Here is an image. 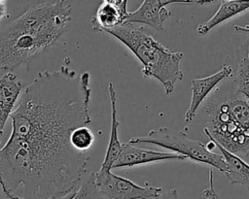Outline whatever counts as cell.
Listing matches in <instances>:
<instances>
[{"instance_id":"cell-10","label":"cell","mask_w":249,"mask_h":199,"mask_svg":"<svg viewBox=\"0 0 249 199\" xmlns=\"http://www.w3.org/2000/svg\"><path fill=\"white\" fill-rule=\"evenodd\" d=\"M232 67L229 64L224 65L218 72L214 73L213 75L199 78V79H193L191 83V102L190 105L185 113V122H190L195 117L196 111L203 100L207 97L212 89L224 79L231 78L232 76Z\"/></svg>"},{"instance_id":"cell-19","label":"cell","mask_w":249,"mask_h":199,"mask_svg":"<svg viewBox=\"0 0 249 199\" xmlns=\"http://www.w3.org/2000/svg\"><path fill=\"white\" fill-rule=\"evenodd\" d=\"M149 199H179L178 198V191L176 188H171L165 191H161L158 196L149 198Z\"/></svg>"},{"instance_id":"cell-17","label":"cell","mask_w":249,"mask_h":199,"mask_svg":"<svg viewBox=\"0 0 249 199\" xmlns=\"http://www.w3.org/2000/svg\"><path fill=\"white\" fill-rule=\"evenodd\" d=\"M73 199H105L96 186L94 172L81 182Z\"/></svg>"},{"instance_id":"cell-9","label":"cell","mask_w":249,"mask_h":199,"mask_svg":"<svg viewBox=\"0 0 249 199\" xmlns=\"http://www.w3.org/2000/svg\"><path fill=\"white\" fill-rule=\"evenodd\" d=\"M126 0H104L90 18L92 29L105 33L125 24L128 16Z\"/></svg>"},{"instance_id":"cell-13","label":"cell","mask_w":249,"mask_h":199,"mask_svg":"<svg viewBox=\"0 0 249 199\" xmlns=\"http://www.w3.org/2000/svg\"><path fill=\"white\" fill-rule=\"evenodd\" d=\"M108 93H109V100L111 106V129H110V136L108 141V146L106 149L104 160L101 164L100 169L104 170H112V166L114 165L115 161L117 160L121 149L122 143L119 140L118 135V128L120 126V122L117 118V96L114 85L112 83H108Z\"/></svg>"},{"instance_id":"cell-14","label":"cell","mask_w":249,"mask_h":199,"mask_svg":"<svg viewBox=\"0 0 249 199\" xmlns=\"http://www.w3.org/2000/svg\"><path fill=\"white\" fill-rule=\"evenodd\" d=\"M247 10H249V1L223 0L217 12L206 22L200 24L196 28V32L198 35L204 36L218 24Z\"/></svg>"},{"instance_id":"cell-5","label":"cell","mask_w":249,"mask_h":199,"mask_svg":"<svg viewBox=\"0 0 249 199\" xmlns=\"http://www.w3.org/2000/svg\"><path fill=\"white\" fill-rule=\"evenodd\" d=\"M128 143L136 144H152L167 149L173 150L175 153L190 158L196 162L210 165L222 173H226L227 165L222 154L211 151L204 144L191 140L181 131H176L167 127H160L149 131L145 136L131 138Z\"/></svg>"},{"instance_id":"cell-7","label":"cell","mask_w":249,"mask_h":199,"mask_svg":"<svg viewBox=\"0 0 249 199\" xmlns=\"http://www.w3.org/2000/svg\"><path fill=\"white\" fill-rule=\"evenodd\" d=\"M213 1L210 0H144L137 10L128 12L124 25L139 23L148 25L156 30H162L164 21L170 17L171 13L166 6L172 4H206Z\"/></svg>"},{"instance_id":"cell-16","label":"cell","mask_w":249,"mask_h":199,"mask_svg":"<svg viewBox=\"0 0 249 199\" xmlns=\"http://www.w3.org/2000/svg\"><path fill=\"white\" fill-rule=\"evenodd\" d=\"M94 134L88 126H80L70 134V143L75 150L87 153L94 144Z\"/></svg>"},{"instance_id":"cell-1","label":"cell","mask_w":249,"mask_h":199,"mask_svg":"<svg viewBox=\"0 0 249 199\" xmlns=\"http://www.w3.org/2000/svg\"><path fill=\"white\" fill-rule=\"evenodd\" d=\"M90 75L63 64L42 71L26 86L0 149V189L9 199H56L77 189L89 156L70 143L71 132L91 122Z\"/></svg>"},{"instance_id":"cell-11","label":"cell","mask_w":249,"mask_h":199,"mask_svg":"<svg viewBox=\"0 0 249 199\" xmlns=\"http://www.w3.org/2000/svg\"><path fill=\"white\" fill-rule=\"evenodd\" d=\"M23 90L22 81L14 73L6 72L0 77V135L8 118L14 112Z\"/></svg>"},{"instance_id":"cell-21","label":"cell","mask_w":249,"mask_h":199,"mask_svg":"<svg viewBox=\"0 0 249 199\" xmlns=\"http://www.w3.org/2000/svg\"><path fill=\"white\" fill-rule=\"evenodd\" d=\"M234 30L240 33H247L249 34V25H234Z\"/></svg>"},{"instance_id":"cell-4","label":"cell","mask_w":249,"mask_h":199,"mask_svg":"<svg viewBox=\"0 0 249 199\" xmlns=\"http://www.w3.org/2000/svg\"><path fill=\"white\" fill-rule=\"evenodd\" d=\"M204 109L212 138L231 153L249 156V104L231 95L210 100Z\"/></svg>"},{"instance_id":"cell-6","label":"cell","mask_w":249,"mask_h":199,"mask_svg":"<svg viewBox=\"0 0 249 199\" xmlns=\"http://www.w3.org/2000/svg\"><path fill=\"white\" fill-rule=\"evenodd\" d=\"M95 173V183L105 199H149L158 196L162 188L142 186L111 173L110 170L99 169Z\"/></svg>"},{"instance_id":"cell-18","label":"cell","mask_w":249,"mask_h":199,"mask_svg":"<svg viewBox=\"0 0 249 199\" xmlns=\"http://www.w3.org/2000/svg\"><path fill=\"white\" fill-rule=\"evenodd\" d=\"M201 197L202 199H219L214 188V176L212 169L209 170V186L202 191Z\"/></svg>"},{"instance_id":"cell-15","label":"cell","mask_w":249,"mask_h":199,"mask_svg":"<svg viewBox=\"0 0 249 199\" xmlns=\"http://www.w3.org/2000/svg\"><path fill=\"white\" fill-rule=\"evenodd\" d=\"M234 83L236 93L242 94L249 101V38L237 48V73Z\"/></svg>"},{"instance_id":"cell-8","label":"cell","mask_w":249,"mask_h":199,"mask_svg":"<svg viewBox=\"0 0 249 199\" xmlns=\"http://www.w3.org/2000/svg\"><path fill=\"white\" fill-rule=\"evenodd\" d=\"M187 158L175 152H165V151H156L151 149H145L136 148L130 145L128 142L122 144V149L120 154L115 161L112 169L123 168V167H133L137 165L147 164L151 162L166 161V160H176L183 161Z\"/></svg>"},{"instance_id":"cell-23","label":"cell","mask_w":249,"mask_h":199,"mask_svg":"<svg viewBox=\"0 0 249 199\" xmlns=\"http://www.w3.org/2000/svg\"><path fill=\"white\" fill-rule=\"evenodd\" d=\"M0 199H1V198H0Z\"/></svg>"},{"instance_id":"cell-3","label":"cell","mask_w":249,"mask_h":199,"mask_svg":"<svg viewBox=\"0 0 249 199\" xmlns=\"http://www.w3.org/2000/svg\"><path fill=\"white\" fill-rule=\"evenodd\" d=\"M105 33L119 40L136 56L142 64L143 76L158 80L166 95L173 92L176 82L184 77L180 69V62L185 57L183 52L164 47L142 28L131 25H123Z\"/></svg>"},{"instance_id":"cell-12","label":"cell","mask_w":249,"mask_h":199,"mask_svg":"<svg viewBox=\"0 0 249 199\" xmlns=\"http://www.w3.org/2000/svg\"><path fill=\"white\" fill-rule=\"evenodd\" d=\"M203 132L210 142L215 145L221 151L222 156L225 159L227 165V171L225 176L231 184H240L249 190V164L241 159L238 155L231 153L222 148L210 135L209 131L204 127Z\"/></svg>"},{"instance_id":"cell-22","label":"cell","mask_w":249,"mask_h":199,"mask_svg":"<svg viewBox=\"0 0 249 199\" xmlns=\"http://www.w3.org/2000/svg\"><path fill=\"white\" fill-rule=\"evenodd\" d=\"M77 189H78V188H77ZM77 189H75V190H73V191H71V192L67 193V194H66V195H64V196L58 197V198H56V199H73V197H74V195H75V193H76Z\"/></svg>"},{"instance_id":"cell-2","label":"cell","mask_w":249,"mask_h":199,"mask_svg":"<svg viewBox=\"0 0 249 199\" xmlns=\"http://www.w3.org/2000/svg\"><path fill=\"white\" fill-rule=\"evenodd\" d=\"M72 6L65 0L29 7L0 31V68L7 72L29 63L69 29Z\"/></svg>"},{"instance_id":"cell-20","label":"cell","mask_w":249,"mask_h":199,"mask_svg":"<svg viewBox=\"0 0 249 199\" xmlns=\"http://www.w3.org/2000/svg\"><path fill=\"white\" fill-rule=\"evenodd\" d=\"M9 17L7 2L5 0H0V20Z\"/></svg>"}]
</instances>
